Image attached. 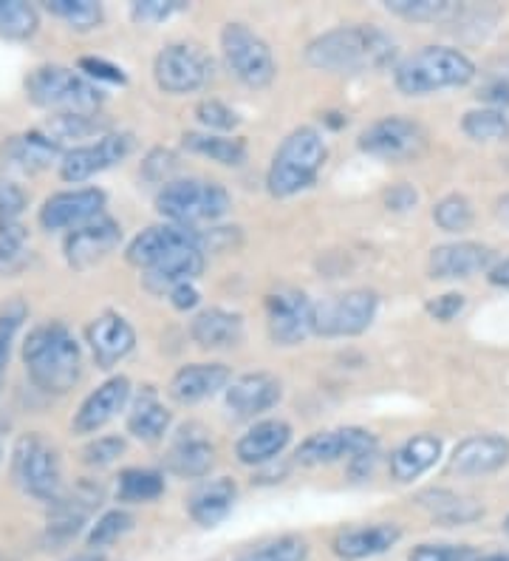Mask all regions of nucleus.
Here are the masks:
<instances>
[{
	"mask_svg": "<svg viewBox=\"0 0 509 561\" xmlns=\"http://www.w3.org/2000/svg\"><path fill=\"white\" fill-rule=\"evenodd\" d=\"M212 462H216V448H212L210 439L201 437V434H187V428L167 454L170 471L178 473V477H187V480L207 477Z\"/></svg>",
	"mask_w": 509,
	"mask_h": 561,
	"instance_id": "nucleus-32",
	"label": "nucleus"
},
{
	"mask_svg": "<svg viewBox=\"0 0 509 561\" xmlns=\"http://www.w3.org/2000/svg\"><path fill=\"white\" fill-rule=\"evenodd\" d=\"M464 295L462 293H444V295H439V298H433V301H428V316L430 318H436V321H441V323H448V321H453L455 316H459V312H462L464 309Z\"/></svg>",
	"mask_w": 509,
	"mask_h": 561,
	"instance_id": "nucleus-53",
	"label": "nucleus"
},
{
	"mask_svg": "<svg viewBox=\"0 0 509 561\" xmlns=\"http://www.w3.org/2000/svg\"><path fill=\"white\" fill-rule=\"evenodd\" d=\"M509 462V439L501 434H478L455 445L448 471L455 477H487Z\"/></svg>",
	"mask_w": 509,
	"mask_h": 561,
	"instance_id": "nucleus-21",
	"label": "nucleus"
},
{
	"mask_svg": "<svg viewBox=\"0 0 509 561\" xmlns=\"http://www.w3.org/2000/svg\"><path fill=\"white\" fill-rule=\"evenodd\" d=\"M28 318V307L21 298H9L3 307H0V380L7 375V363L12 355V343L21 332L23 321Z\"/></svg>",
	"mask_w": 509,
	"mask_h": 561,
	"instance_id": "nucleus-44",
	"label": "nucleus"
},
{
	"mask_svg": "<svg viewBox=\"0 0 509 561\" xmlns=\"http://www.w3.org/2000/svg\"><path fill=\"white\" fill-rule=\"evenodd\" d=\"M184 247H201L204 250V236L198 230H193V227L184 225H157L142 230V233L130 241L128 250H125V259L134 267L150 270L153 264L167 259L170 253L184 250Z\"/></svg>",
	"mask_w": 509,
	"mask_h": 561,
	"instance_id": "nucleus-18",
	"label": "nucleus"
},
{
	"mask_svg": "<svg viewBox=\"0 0 509 561\" xmlns=\"http://www.w3.org/2000/svg\"><path fill=\"white\" fill-rule=\"evenodd\" d=\"M385 9L402 21L430 23L450 12L448 0H387Z\"/></svg>",
	"mask_w": 509,
	"mask_h": 561,
	"instance_id": "nucleus-46",
	"label": "nucleus"
},
{
	"mask_svg": "<svg viewBox=\"0 0 509 561\" xmlns=\"http://www.w3.org/2000/svg\"><path fill=\"white\" fill-rule=\"evenodd\" d=\"M123 451H125L123 437H96L82 448V462L91 468H105L111 466V462H116Z\"/></svg>",
	"mask_w": 509,
	"mask_h": 561,
	"instance_id": "nucleus-49",
	"label": "nucleus"
},
{
	"mask_svg": "<svg viewBox=\"0 0 509 561\" xmlns=\"http://www.w3.org/2000/svg\"><path fill=\"white\" fill-rule=\"evenodd\" d=\"M385 202L391 210H407L416 205V191L410 185H396L385 193Z\"/></svg>",
	"mask_w": 509,
	"mask_h": 561,
	"instance_id": "nucleus-55",
	"label": "nucleus"
},
{
	"mask_svg": "<svg viewBox=\"0 0 509 561\" xmlns=\"http://www.w3.org/2000/svg\"><path fill=\"white\" fill-rule=\"evenodd\" d=\"M182 9H187V3L182 0H139L130 7V14L136 23H162Z\"/></svg>",
	"mask_w": 509,
	"mask_h": 561,
	"instance_id": "nucleus-50",
	"label": "nucleus"
},
{
	"mask_svg": "<svg viewBox=\"0 0 509 561\" xmlns=\"http://www.w3.org/2000/svg\"><path fill=\"white\" fill-rule=\"evenodd\" d=\"M0 386H3V380H0Z\"/></svg>",
	"mask_w": 509,
	"mask_h": 561,
	"instance_id": "nucleus-61",
	"label": "nucleus"
},
{
	"mask_svg": "<svg viewBox=\"0 0 509 561\" xmlns=\"http://www.w3.org/2000/svg\"><path fill=\"white\" fill-rule=\"evenodd\" d=\"M130 527H134V516L128 514V511H108V514H102L100 519L91 525L89 536H85V541H89L91 550H100V548H108V545H114L116 539H123L125 534H128Z\"/></svg>",
	"mask_w": 509,
	"mask_h": 561,
	"instance_id": "nucleus-45",
	"label": "nucleus"
},
{
	"mask_svg": "<svg viewBox=\"0 0 509 561\" xmlns=\"http://www.w3.org/2000/svg\"><path fill=\"white\" fill-rule=\"evenodd\" d=\"M102 207H105V193L100 187H74L48 196L37 219L43 230H77L102 216Z\"/></svg>",
	"mask_w": 509,
	"mask_h": 561,
	"instance_id": "nucleus-16",
	"label": "nucleus"
},
{
	"mask_svg": "<svg viewBox=\"0 0 509 561\" xmlns=\"http://www.w3.org/2000/svg\"><path fill=\"white\" fill-rule=\"evenodd\" d=\"M196 119L207 128V134H212V130H232L241 123L235 111L221 103V100H201L196 105Z\"/></svg>",
	"mask_w": 509,
	"mask_h": 561,
	"instance_id": "nucleus-47",
	"label": "nucleus"
},
{
	"mask_svg": "<svg viewBox=\"0 0 509 561\" xmlns=\"http://www.w3.org/2000/svg\"><path fill=\"white\" fill-rule=\"evenodd\" d=\"M184 148L190 153H201V157H210L212 162L227 164V168H238V164L246 162V142L244 139L221 137V134H198V130H187L182 137Z\"/></svg>",
	"mask_w": 509,
	"mask_h": 561,
	"instance_id": "nucleus-34",
	"label": "nucleus"
},
{
	"mask_svg": "<svg viewBox=\"0 0 509 561\" xmlns=\"http://www.w3.org/2000/svg\"><path fill=\"white\" fill-rule=\"evenodd\" d=\"M80 71H85V77H89L91 82L105 80L111 82V85H125V82H128V77L123 75L119 66H114V62L108 60H100V57H82Z\"/></svg>",
	"mask_w": 509,
	"mask_h": 561,
	"instance_id": "nucleus-52",
	"label": "nucleus"
},
{
	"mask_svg": "<svg viewBox=\"0 0 509 561\" xmlns=\"http://www.w3.org/2000/svg\"><path fill=\"white\" fill-rule=\"evenodd\" d=\"M23 363L32 383L46 394H68L80 383V343L62 321L41 323L28 332L23 343Z\"/></svg>",
	"mask_w": 509,
	"mask_h": 561,
	"instance_id": "nucleus-2",
	"label": "nucleus"
},
{
	"mask_svg": "<svg viewBox=\"0 0 509 561\" xmlns=\"http://www.w3.org/2000/svg\"><path fill=\"white\" fill-rule=\"evenodd\" d=\"M123 241V227L111 216H96L89 225L77 227L66 236V261L74 270H89L108 259Z\"/></svg>",
	"mask_w": 509,
	"mask_h": 561,
	"instance_id": "nucleus-17",
	"label": "nucleus"
},
{
	"mask_svg": "<svg viewBox=\"0 0 509 561\" xmlns=\"http://www.w3.org/2000/svg\"><path fill=\"white\" fill-rule=\"evenodd\" d=\"M28 205V196L21 185L0 179V221H18Z\"/></svg>",
	"mask_w": 509,
	"mask_h": 561,
	"instance_id": "nucleus-51",
	"label": "nucleus"
},
{
	"mask_svg": "<svg viewBox=\"0 0 509 561\" xmlns=\"http://www.w3.org/2000/svg\"><path fill=\"white\" fill-rule=\"evenodd\" d=\"M462 130L475 142H501L509 137V119L498 108H473L464 114Z\"/></svg>",
	"mask_w": 509,
	"mask_h": 561,
	"instance_id": "nucleus-40",
	"label": "nucleus"
},
{
	"mask_svg": "<svg viewBox=\"0 0 509 561\" xmlns=\"http://www.w3.org/2000/svg\"><path fill=\"white\" fill-rule=\"evenodd\" d=\"M473 77V60L453 46H425L394 66L396 89L405 96H425L444 89H462Z\"/></svg>",
	"mask_w": 509,
	"mask_h": 561,
	"instance_id": "nucleus-4",
	"label": "nucleus"
},
{
	"mask_svg": "<svg viewBox=\"0 0 509 561\" xmlns=\"http://www.w3.org/2000/svg\"><path fill=\"white\" fill-rule=\"evenodd\" d=\"M232 199L224 185L210 179H173L157 196V210L170 225L193 227L198 221H218L230 213Z\"/></svg>",
	"mask_w": 509,
	"mask_h": 561,
	"instance_id": "nucleus-6",
	"label": "nucleus"
},
{
	"mask_svg": "<svg viewBox=\"0 0 509 561\" xmlns=\"http://www.w3.org/2000/svg\"><path fill=\"white\" fill-rule=\"evenodd\" d=\"M396 57V43L382 28L368 23L328 28L305 46V62L317 71L332 75H357L391 66Z\"/></svg>",
	"mask_w": 509,
	"mask_h": 561,
	"instance_id": "nucleus-1",
	"label": "nucleus"
},
{
	"mask_svg": "<svg viewBox=\"0 0 509 561\" xmlns=\"http://www.w3.org/2000/svg\"><path fill=\"white\" fill-rule=\"evenodd\" d=\"M326 157V139L317 128H309V125L294 128L271 157L269 171H266V187L275 199H289V196L309 191L317 182Z\"/></svg>",
	"mask_w": 509,
	"mask_h": 561,
	"instance_id": "nucleus-3",
	"label": "nucleus"
},
{
	"mask_svg": "<svg viewBox=\"0 0 509 561\" xmlns=\"http://www.w3.org/2000/svg\"><path fill=\"white\" fill-rule=\"evenodd\" d=\"M12 473L21 491L34 500L55 505L66 488H62L60 457L41 434H23L14 443L12 451Z\"/></svg>",
	"mask_w": 509,
	"mask_h": 561,
	"instance_id": "nucleus-7",
	"label": "nucleus"
},
{
	"mask_svg": "<svg viewBox=\"0 0 509 561\" xmlns=\"http://www.w3.org/2000/svg\"><path fill=\"white\" fill-rule=\"evenodd\" d=\"M238 488L230 477H218L212 482H204L193 491L187 511H190L193 522L201 527H216L230 516L232 505H235Z\"/></svg>",
	"mask_w": 509,
	"mask_h": 561,
	"instance_id": "nucleus-31",
	"label": "nucleus"
},
{
	"mask_svg": "<svg viewBox=\"0 0 509 561\" xmlns=\"http://www.w3.org/2000/svg\"><path fill=\"white\" fill-rule=\"evenodd\" d=\"M43 134L55 139L57 145L68 142V139H89L105 134V119L100 114H55L43 125Z\"/></svg>",
	"mask_w": 509,
	"mask_h": 561,
	"instance_id": "nucleus-38",
	"label": "nucleus"
},
{
	"mask_svg": "<svg viewBox=\"0 0 509 561\" xmlns=\"http://www.w3.org/2000/svg\"><path fill=\"white\" fill-rule=\"evenodd\" d=\"M309 559V545H305L300 536H280V539H271L258 545V548H250L238 556L235 561H305Z\"/></svg>",
	"mask_w": 509,
	"mask_h": 561,
	"instance_id": "nucleus-42",
	"label": "nucleus"
},
{
	"mask_svg": "<svg viewBox=\"0 0 509 561\" xmlns=\"http://www.w3.org/2000/svg\"><path fill=\"white\" fill-rule=\"evenodd\" d=\"M433 221L444 233H464L473 225V205L462 193H450L433 207Z\"/></svg>",
	"mask_w": 509,
	"mask_h": 561,
	"instance_id": "nucleus-43",
	"label": "nucleus"
},
{
	"mask_svg": "<svg viewBox=\"0 0 509 561\" xmlns=\"http://www.w3.org/2000/svg\"><path fill=\"white\" fill-rule=\"evenodd\" d=\"M134 151V134L128 130H114V134H102L96 142L80 145L74 151L62 153L60 176L68 185H82L96 173L108 171L116 162H123Z\"/></svg>",
	"mask_w": 509,
	"mask_h": 561,
	"instance_id": "nucleus-14",
	"label": "nucleus"
},
{
	"mask_svg": "<svg viewBox=\"0 0 509 561\" xmlns=\"http://www.w3.org/2000/svg\"><path fill=\"white\" fill-rule=\"evenodd\" d=\"M204 273V250L201 247H184L178 253H170L159 264L144 270V287L150 293H164L178 284H193Z\"/></svg>",
	"mask_w": 509,
	"mask_h": 561,
	"instance_id": "nucleus-30",
	"label": "nucleus"
},
{
	"mask_svg": "<svg viewBox=\"0 0 509 561\" xmlns=\"http://www.w3.org/2000/svg\"><path fill=\"white\" fill-rule=\"evenodd\" d=\"M425 148H428L425 128L400 114L377 119L360 134V151L385 159V162H410V159L421 157Z\"/></svg>",
	"mask_w": 509,
	"mask_h": 561,
	"instance_id": "nucleus-11",
	"label": "nucleus"
},
{
	"mask_svg": "<svg viewBox=\"0 0 509 561\" xmlns=\"http://www.w3.org/2000/svg\"><path fill=\"white\" fill-rule=\"evenodd\" d=\"M212 77V60L196 43H167L153 60V80L164 94H193Z\"/></svg>",
	"mask_w": 509,
	"mask_h": 561,
	"instance_id": "nucleus-10",
	"label": "nucleus"
},
{
	"mask_svg": "<svg viewBox=\"0 0 509 561\" xmlns=\"http://www.w3.org/2000/svg\"><path fill=\"white\" fill-rule=\"evenodd\" d=\"M421 507H428L430 514L436 516L444 525H467V522L478 519L484 514L482 507L473 505L470 500L455 496L453 491H444V488H436V491H425L416 496Z\"/></svg>",
	"mask_w": 509,
	"mask_h": 561,
	"instance_id": "nucleus-35",
	"label": "nucleus"
},
{
	"mask_svg": "<svg viewBox=\"0 0 509 561\" xmlns=\"http://www.w3.org/2000/svg\"><path fill=\"white\" fill-rule=\"evenodd\" d=\"M41 28V14L23 0H0V35L12 41H26Z\"/></svg>",
	"mask_w": 509,
	"mask_h": 561,
	"instance_id": "nucleus-39",
	"label": "nucleus"
},
{
	"mask_svg": "<svg viewBox=\"0 0 509 561\" xmlns=\"http://www.w3.org/2000/svg\"><path fill=\"white\" fill-rule=\"evenodd\" d=\"M221 55L227 69L250 89H266L278 75L269 43L255 35L246 23L232 21L221 28Z\"/></svg>",
	"mask_w": 509,
	"mask_h": 561,
	"instance_id": "nucleus-8",
	"label": "nucleus"
},
{
	"mask_svg": "<svg viewBox=\"0 0 509 561\" xmlns=\"http://www.w3.org/2000/svg\"><path fill=\"white\" fill-rule=\"evenodd\" d=\"M190 337L207 352L232 350L244 341V318L230 309H201L190 323Z\"/></svg>",
	"mask_w": 509,
	"mask_h": 561,
	"instance_id": "nucleus-27",
	"label": "nucleus"
},
{
	"mask_svg": "<svg viewBox=\"0 0 509 561\" xmlns=\"http://www.w3.org/2000/svg\"><path fill=\"white\" fill-rule=\"evenodd\" d=\"M504 534L509 536V516H507V519H504Z\"/></svg>",
	"mask_w": 509,
	"mask_h": 561,
	"instance_id": "nucleus-60",
	"label": "nucleus"
},
{
	"mask_svg": "<svg viewBox=\"0 0 509 561\" xmlns=\"http://www.w3.org/2000/svg\"><path fill=\"white\" fill-rule=\"evenodd\" d=\"M496 213H498V219L509 225V193H504L501 199L496 202Z\"/></svg>",
	"mask_w": 509,
	"mask_h": 561,
	"instance_id": "nucleus-57",
	"label": "nucleus"
},
{
	"mask_svg": "<svg viewBox=\"0 0 509 561\" xmlns=\"http://www.w3.org/2000/svg\"><path fill=\"white\" fill-rule=\"evenodd\" d=\"M164 493V477L150 468H125L116 480V500L139 505V502H153Z\"/></svg>",
	"mask_w": 509,
	"mask_h": 561,
	"instance_id": "nucleus-36",
	"label": "nucleus"
},
{
	"mask_svg": "<svg viewBox=\"0 0 509 561\" xmlns=\"http://www.w3.org/2000/svg\"><path fill=\"white\" fill-rule=\"evenodd\" d=\"M475 561H509V553H489V556H478Z\"/></svg>",
	"mask_w": 509,
	"mask_h": 561,
	"instance_id": "nucleus-59",
	"label": "nucleus"
},
{
	"mask_svg": "<svg viewBox=\"0 0 509 561\" xmlns=\"http://www.w3.org/2000/svg\"><path fill=\"white\" fill-rule=\"evenodd\" d=\"M85 337H89L94 363L105 371L114 369L119 360H125L136 346V332L128 318L119 316V312H111V309L89 323Z\"/></svg>",
	"mask_w": 509,
	"mask_h": 561,
	"instance_id": "nucleus-20",
	"label": "nucleus"
},
{
	"mask_svg": "<svg viewBox=\"0 0 509 561\" xmlns=\"http://www.w3.org/2000/svg\"><path fill=\"white\" fill-rule=\"evenodd\" d=\"M266 329L275 346H300L314 332V304L300 289L266 295Z\"/></svg>",
	"mask_w": 509,
	"mask_h": 561,
	"instance_id": "nucleus-12",
	"label": "nucleus"
},
{
	"mask_svg": "<svg viewBox=\"0 0 509 561\" xmlns=\"http://www.w3.org/2000/svg\"><path fill=\"white\" fill-rule=\"evenodd\" d=\"M380 295L373 289H348L314 304V332L323 337L362 335L377 318Z\"/></svg>",
	"mask_w": 509,
	"mask_h": 561,
	"instance_id": "nucleus-9",
	"label": "nucleus"
},
{
	"mask_svg": "<svg viewBox=\"0 0 509 561\" xmlns=\"http://www.w3.org/2000/svg\"><path fill=\"white\" fill-rule=\"evenodd\" d=\"M475 553L470 545H416L407 561H475Z\"/></svg>",
	"mask_w": 509,
	"mask_h": 561,
	"instance_id": "nucleus-48",
	"label": "nucleus"
},
{
	"mask_svg": "<svg viewBox=\"0 0 509 561\" xmlns=\"http://www.w3.org/2000/svg\"><path fill=\"white\" fill-rule=\"evenodd\" d=\"M170 425H173V414H170V409L159 400V394L153 389L139 394V398L134 400V405H130L128 434H134L136 439H142V443H159V439L170 432Z\"/></svg>",
	"mask_w": 509,
	"mask_h": 561,
	"instance_id": "nucleus-33",
	"label": "nucleus"
},
{
	"mask_svg": "<svg viewBox=\"0 0 509 561\" xmlns=\"http://www.w3.org/2000/svg\"><path fill=\"white\" fill-rule=\"evenodd\" d=\"M46 12L66 21L77 32H91L102 23V7L94 0H46Z\"/></svg>",
	"mask_w": 509,
	"mask_h": 561,
	"instance_id": "nucleus-41",
	"label": "nucleus"
},
{
	"mask_svg": "<svg viewBox=\"0 0 509 561\" xmlns=\"http://www.w3.org/2000/svg\"><path fill=\"white\" fill-rule=\"evenodd\" d=\"M26 94L34 105L57 114H96L105 94L96 82L66 66H41L26 77Z\"/></svg>",
	"mask_w": 509,
	"mask_h": 561,
	"instance_id": "nucleus-5",
	"label": "nucleus"
},
{
	"mask_svg": "<svg viewBox=\"0 0 509 561\" xmlns=\"http://www.w3.org/2000/svg\"><path fill=\"white\" fill-rule=\"evenodd\" d=\"M292 443V425L286 420H261L235 443V457L244 466H266Z\"/></svg>",
	"mask_w": 509,
	"mask_h": 561,
	"instance_id": "nucleus-26",
	"label": "nucleus"
},
{
	"mask_svg": "<svg viewBox=\"0 0 509 561\" xmlns=\"http://www.w3.org/2000/svg\"><path fill=\"white\" fill-rule=\"evenodd\" d=\"M496 253L478 241H450L430 250L428 273L439 280H462L493 270Z\"/></svg>",
	"mask_w": 509,
	"mask_h": 561,
	"instance_id": "nucleus-19",
	"label": "nucleus"
},
{
	"mask_svg": "<svg viewBox=\"0 0 509 561\" xmlns=\"http://www.w3.org/2000/svg\"><path fill=\"white\" fill-rule=\"evenodd\" d=\"M32 259L28 233L21 221H0V275H18Z\"/></svg>",
	"mask_w": 509,
	"mask_h": 561,
	"instance_id": "nucleus-37",
	"label": "nucleus"
},
{
	"mask_svg": "<svg viewBox=\"0 0 509 561\" xmlns=\"http://www.w3.org/2000/svg\"><path fill=\"white\" fill-rule=\"evenodd\" d=\"M400 539V525H394V522H380V525H360L339 530V534L334 536L332 548L343 561H362L373 559V556L380 553H387Z\"/></svg>",
	"mask_w": 509,
	"mask_h": 561,
	"instance_id": "nucleus-25",
	"label": "nucleus"
},
{
	"mask_svg": "<svg viewBox=\"0 0 509 561\" xmlns=\"http://www.w3.org/2000/svg\"><path fill=\"white\" fill-rule=\"evenodd\" d=\"M130 400V380L125 375H116L94 389L74 414L77 434H94L111 423Z\"/></svg>",
	"mask_w": 509,
	"mask_h": 561,
	"instance_id": "nucleus-24",
	"label": "nucleus"
},
{
	"mask_svg": "<svg viewBox=\"0 0 509 561\" xmlns=\"http://www.w3.org/2000/svg\"><path fill=\"white\" fill-rule=\"evenodd\" d=\"M100 500H102V488L91 485V482H80L71 493H62L60 500L51 505L46 536H43L48 550L62 548V545H68V541L74 539L82 527H85V522H89L91 511L100 505Z\"/></svg>",
	"mask_w": 509,
	"mask_h": 561,
	"instance_id": "nucleus-15",
	"label": "nucleus"
},
{
	"mask_svg": "<svg viewBox=\"0 0 509 561\" xmlns=\"http://www.w3.org/2000/svg\"><path fill=\"white\" fill-rule=\"evenodd\" d=\"M66 561H105V556L96 553V550H91V553H80V556H74V559H66Z\"/></svg>",
	"mask_w": 509,
	"mask_h": 561,
	"instance_id": "nucleus-58",
	"label": "nucleus"
},
{
	"mask_svg": "<svg viewBox=\"0 0 509 561\" xmlns=\"http://www.w3.org/2000/svg\"><path fill=\"white\" fill-rule=\"evenodd\" d=\"M489 284H493V287L509 289V259L493 264V270H489Z\"/></svg>",
	"mask_w": 509,
	"mask_h": 561,
	"instance_id": "nucleus-56",
	"label": "nucleus"
},
{
	"mask_svg": "<svg viewBox=\"0 0 509 561\" xmlns=\"http://www.w3.org/2000/svg\"><path fill=\"white\" fill-rule=\"evenodd\" d=\"M170 304L176 309H182V312H187V309H196L198 301H201V295H198V289L193 287V284H178V287L170 289Z\"/></svg>",
	"mask_w": 509,
	"mask_h": 561,
	"instance_id": "nucleus-54",
	"label": "nucleus"
},
{
	"mask_svg": "<svg viewBox=\"0 0 509 561\" xmlns=\"http://www.w3.org/2000/svg\"><path fill=\"white\" fill-rule=\"evenodd\" d=\"M377 437L366 428L357 425H343V428H328V432H317L312 437H305L298 448L300 466H332L339 459H360L368 454H377Z\"/></svg>",
	"mask_w": 509,
	"mask_h": 561,
	"instance_id": "nucleus-13",
	"label": "nucleus"
},
{
	"mask_svg": "<svg viewBox=\"0 0 509 561\" xmlns=\"http://www.w3.org/2000/svg\"><path fill=\"white\" fill-rule=\"evenodd\" d=\"M441 457V439L436 434H416V437L405 439V443L391 454L387 468L396 482H414L421 473L439 462Z\"/></svg>",
	"mask_w": 509,
	"mask_h": 561,
	"instance_id": "nucleus-29",
	"label": "nucleus"
},
{
	"mask_svg": "<svg viewBox=\"0 0 509 561\" xmlns=\"http://www.w3.org/2000/svg\"><path fill=\"white\" fill-rule=\"evenodd\" d=\"M3 159L14 171L41 173L55 162H62V145L48 139L43 130H28V134H18L3 142Z\"/></svg>",
	"mask_w": 509,
	"mask_h": 561,
	"instance_id": "nucleus-28",
	"label": "nucleus"
},
{
	"mask_svg": "<svg viewBox=\"0 0 509 561\" xmlns=\"http://www.w3.org/2000/svg\"><path fill=\"white\" fill-rule=\"evenodd\" d=\"M232 383V371L224 363H187L176 375L170 377L167 394L176 403L193 405L212 398L218 391Z\"/></svg>",
	"mask_w": 509,
	"mask_h": 561,
	"instance_id": "nucleus-23",
	"label": "nucleus"
},
{
	"mask_svg": "<svg viewBox=\"0 0 509 561\" xmlns=\"http://www.w3.org/2000/svg\"><path fill=\"white\" fill-rule=\"evenodd\" d=\"M284 398V386L269 371H252V375L235 377L227 386V409L241 420L258 417Z\"/></svg>",
	"mask_w": 509,
	"mask_h": 561,
	"instance_id": "nucleus-22",
	"label": "nucleus"
}]
</instances>
